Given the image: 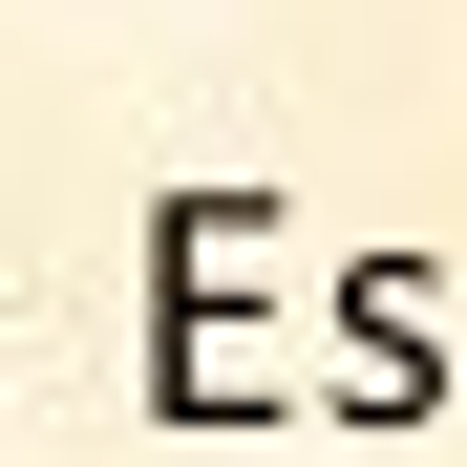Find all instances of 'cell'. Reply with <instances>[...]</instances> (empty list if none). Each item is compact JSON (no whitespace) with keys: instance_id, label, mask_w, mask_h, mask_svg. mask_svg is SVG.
<instances>
[{"instance_id":"cell-1","label":"cell","mask_w":467,"mask_h":467,"mask_svg":"<svg viewBox=\"0 0 467 467\" xmlns=\"http://www.w3.org/2000/svg\"><path fill=\"white\" fill-rule=\"evenodd\" d=\"M255 276H276V171H171L149 192V425H192V446L213 425H297Z\"/></svg>"},{"instance_id":"cell-2","label":"cell","mask_w":467,"mask_h":467,"mask_svg":"<svg viewBox=\"0 0 467 467\" xmlns=\"http://www.w3.org/2000/svg\"><path fill=\"white\" fill-rule=\"evenodd\" d=\"M340 425H425L446 404V276L425 255H340Z\"/></svg>"}]
</instances>
